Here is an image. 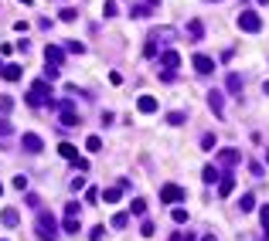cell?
<instances>
[{
	"mask_svg": "<svg viewBox=\"0 0 269 241\" xmlns=\"http://www.w3.org/2000/svg\"><path fill=\"white\" fill-rule=\"evenodd\" d=\"M58 75H61V72H58V68H55V65H48V68H44V78H48V82H55V78H58Z\"/></svg>",
	"mask_w": 269,
	"mask_h": 241,
	"instance_id": "8d00e7d4",
	"label": "cell"
},
{
	"mask_svg": "<svg viewBox=\"0 0 269 241\" xmlns=\"http://www.w3.org/2000/svg\"><path fill=\"white\" fill-rule=\"evenodd\" d=\"M68 51H72V55H82V51H85V44H82V41H68Z\"/></svg>",
	"mask_w": 269,
	"mask_h": 241,
	"instance_id": "e575fe53",
	"label": "cell"
},
{
	"mask_svg": "<svg viewBox=\"0 0 269 241\" xmlns=\"http://www.w3.org/2000/svg\"><path fill=\"white\" fill-rule=\"evenodd\" d=\"M0 241H3V238H0Z\"/></svg>",
	"mask_w": 269,
	"mask_h": 241,
	"instance_id": "db71d44e",
	"label": "cell"
},
{
	"mask_svg": "<svg viewBox=\"0 0 269 241\" xmlns=\"http://www.w3.org/2000/svg\"><path fill=\"white\" fill-rule=\"evenodd\" d=\"M0 75H3L7 82H20V75H24V72H20V65H3V72H0Z\"/></svg>",
	"mask_w": 269,
	"mask_h": 241,
	"instance_id": "4fadbf2b",
	"label": "cell"
},
{
	"mask_svg": "<svg viewBox=\"0 0 269 241\" xmlns=\"http://www.w3.org/2000/svg\"><path fill=\"white\" fill-rule=\"evenodd\" d=\"M102 235H106V224H96V228L89 231V241H102Z\"/></svg>",
	"mask_w": 269,
	"mask_h": 241,
	"instance_id": "83f0119b",
	"label": "cell"
},
{
	"mask_svg": "<svg viewBox=\"0 0 269 241\" xmlns=\"http://www.w3.org/2000/svg\"><path fill=\"white\" fill-rule=\"evenodd\" d=\"M10 109H14V99H10V95H0V112L7 116Z\"/></svg>",
	"mask_w": 269,
	"mask_h": 241,
	"instance_id": "f1b7e54d",
	"label": "cell"
},
{
	"mask_svg": "<svg viewBox=\"0 0 269 241\" xmlns=\"http://www.w3.org/2000/svg\"><path fill=\"white\" fill-rule=\"evenodd\" d=\"M58 153H61L65 160H72V163L78 160V146H72V143H61V146H58Z\"/></svg>",
	"mask_w": 269,
	"mask_h": 241,
	"instance_id": "e0dca14e",
	"label": "cell"
},
{
	"mask_svg": "<svg viewBox=\"0 0 269 241\" xmlns=\"http://www.w3.org/2000/svg\"><path fill=\"white\" fill-rule=\"evenodd\" d=\"M239 207H242V214H249V211H256V197H252V194H242V201H239Z\"/></svg>",
	"mask_w": 269,
	"mask_h": 241,
	"instance_id": "44dd1931",
	"label": "cell"
},
{
	"mask_svg": "<svg viewBox=\"0 0 269 241\" xmlns=\"http://www.w3.org/2000/svg\"><path fill=\"white\" fill-rule=\"evenodd\" d=\"M208 3H218V0H208Z\"/></svg>",
	"mask_w": 269,
	"mask_h": 241,
	"instance_id": "f5cc1de1",
	"label": "cell"
},
{
	"mask_svg": "<svg viewBox=\"0 0 269 241\" xmlns=\"http://www.w3.org/2000/svg\"><path fill=\"white\" fill-rule=\"evenodd\" d=\"M266 163H269V149H266Z\"/></svg>",
	"mask_w": 269,
	"mask_h": 241,
	"instance_id": "681fc988",
	"label": "cell"
},
{
	"mask_svg": "<svg viewBox=\"0 0 269 241\" xmlns=\"http://www.w3.org/2000/svg\"><path fill=\"white\" fill-rule=\"evenodd\" d=\"M20 149H24V153H41V149H44V143H41L38 132H24V139H20Z\"/></svg>",
	"mask_w": 269,
	"mask_h": 241,
	"instance_id": "5b68a950",
	"label": "cell"
},
{
	"mask_svg": "<svg viewBox=\"0 0 269 241\" xmlns=\"http://www.w3.org/2000/svg\"><path fill=\"white\" fill-rule=\"evenodd\" d=\"M143 55H147V58L157 55V41H154V37H147V44H143Z\"/></svg>",
	"mask_w": 269,
	"mask_h": 241,
	"instance_id": "1f68e13d",
	"label": "cell"
},
{
	"mask_svg": "<svg viewBox=\"0 0 269 241\" xmlns=\"http://www.w3.org/2000/svg\"><path fill=\"white\" fill-rule=\"evenodd\" d=\"M191 65H194V72H198V75H212V72H215V61H212L208 55H194Z\"/></svg>",
	"mask_w": 269,
	"mask_h": 241,
	"instance_id": "8992f818",
	"label": "cell"
},
{
	"mask_svg": "<svg viewBox=\"0 0 269 241\" xmlns=\"http://www.w3.org/2000/svg\"><path fill=\"white\" fill-rule=\"evenodd\" d=\"M0 221L7 224V228H14V224L20 221V214H17V211H14V207H7V211H3V214H0Z\"/></svg>",
	"mask_w": 269,
	"mask_h": 241,
	"instance_id": "d6986e66",
	"label": "cell"
},
{
	"mask_svg": "<svg viewBox=\"0 0 269 241\" xmlns=\"http://www.w3.org/2000/svg\"><path fill=\"white\" fill-rule=\"evenodd\" d=\"M181 241H198V238H194L191 231H188V235H181Z\"/></svg>",
	"mask_w": 269,
	"mask_h": 241,
	"instance_id": "7bdbcfd3",
	"label": "cell"
},
{
	"mask_svg": "<svg viewBox=\"0 0 269 241\" xmlns=\"http://www.w3.org/2000/svg\"><path fill=\"white\" fill-rule=\"evenodd\" d=\"M201 149H215V132H205L201 136Z\"/></svg>",
	"mask_w": 269,
	"mask_h": 241,
	"instance_id": "d6a6232c",
	"label": "cell"
},
{
	"mask_svg": "<svg viewBox=\"0 0 269 241\" xmlns=\"http://www.w3.org/2000/svg\"><path fill=\"white\" fill-rule=\"evenodd\" d=\"M208 106H212L215 116H222V112H225V99H222V92H218V89H212V92H208Z\"/></svg>",
	"mask_w": 269,
	"mask_h": 241,
	"instance_id": "9c48e42d",
	"label": "cell"
},
{
	"mask_svg": "<svg viewBox=\"0 0 269 241\" xmlns=\"http://www.w3.org/2000/svg\"><path fill=\"white\" fill-rule=\"evenodd\" d=\"M188 34H191V41H201V37H205V24H201V20H191V24H188Z\"/></svg>",
	"mask_w": 269,
	"mask_h": 241,
	"instance_id": "2e32d148",
	"label": "cell"
},
{
	"mask_svg": "<svg viewBox=\"0 0 269 241\" xmlns=\"http://www.w3.org/2000/svg\"><path fill=\"white\" fill-rule=\"evenodd\" d=\"M119 194H123V187L116 184V187H109V190H102V201H106V204H116V201H119Z\"/></svg>",
	"mask_w": 269,
	"mask_h": 241,
	"instance_id": "ac0fdd59",
	"label": "cell"
},
{
	"mask_svg": "<svg viewBox=\"0 0 269 241\" xmlns=\"http://www.w3.org/2000/svg\"><path fill=\"white\" fill-rule=\"evenodd\" d=\"M143 3H147V7H157V3H160V0H143Z\"/></svg>",
	"mask_w": 269,
	"mask_h": 241,
	"instance_id": "ee69618b",
	"label": "cell"
},
{
	"mask_svg": "<svg viewBox=\"0 0 269 241\" xmlns=\"http://www.w3.org/2000/svg\"><path fill=\"white\" fill-rule=\"evenodd\" d=\"M160 65H164L167 72H174V68L181 65V55H177V51H164V55H160Z\"/></svg>",
	"mask_w": 269,
	"mask_h": 241,
	"instance_id": "7c38bea8",
	"label": "cell"
},
{
	"mask_svg": "<svg viewBox=\"0 0 269 241\" xmlns=\"http://www.w3.org/2000/svg\"><path fill=\"white\" fill-rule=\"evenodd\" d=\"M24 3H27V7H31V3H34V0H24Z\"/></svg>",
	"mask_w": 269,
	"mask_h": 241,
	"instance_id": "c3c4849f",
	"label": "cell"
},
{
	"mask_svg": "<svg viewBox=\"0 0 269 241\" xmlns=\"http://www.w3.org/2000/svg\"><path fill=\"white\" fill-rule=\"evenodd\" d=\"M85 149H89V153H99V149H102V139H99V136H89V139H85Z\"/></svg>",
	"mask_w": 269,
	"mask_h": 241,
	"instance_id": "484cf974",
	"label": "cell"
},
{
	"mask_svg": "<svg viewBox=\"0 0 269 241\" xmlns=\"http://www.w3.org/2000/svg\"><path fill=\"white\" fill-rule=\"evenodd\" d=\"M225 85H229V92L239 95V92H242V75H235V72H232L229 78H225ZM239 99H242V95H239Z\"/></svg>",
	"mask_w": 269,
	"mask_h": 241,
	"instance_id": "5bb4252c",
	"label": "cell"
},
{
	"mask_svg": "<svg viewBox=\"0 0 269 241\" xmlns=\"http://www.w3.org/2000/svg\"><path fill=\"white\" fill-rule=\"evenodd\" d=\"M27 106H51V109H55V99H51V85H48V78H38V82H31Z\"/></svg>",
	"mask_w": 269,
	"mask_h": 241,
	"instance_id": "6da1fadb",
	"label": "cell"
},
{
	"mask_svg": "<svg viewBox=\"0 0 269 241\" xmlns=\"http://www.w3.org/2000/svg\"><path fill=\"white\" fill-rule=\"evenodd\" d=\"M259 3H263V7H269V0H259Z\"/></svg>",
	"mask_w": 269,
	"mask_h": 241,
	"instance_id": "7dc6e473",
	"label": "cell"
},
{
	"mask_svg": "<svg viewBox=\"0 0 269 241\" xmlns=\"http://www.w3.org/2000/svg\"><path fill=\"white\" fill-rule=\"evenodd\" d=\"M184 119H188L184 112H167V122H171V126H184Z\"/></svg>",
	"mask_w": 269,
	"mask_h": 241,
	"instance_id": "4316f807",
	"label": "cell"
},
{
	"mask_svg": "<svg viewBox=\"0 0 269 241\" xmlns=\"http://www.w3.org/2000/svg\"><path fill=\"white\" fill-rule=\"evenodd\" d=\"M0 194H3V184H0Z\"/></svg>",
	"mask_w": 269,
	"mask_h": 241,
	"instance_id": "816d5d0a",
	"label": "cell"
},
{
	"mask_svg": "<svg viewBox=\"0 0 269 241\" xmlns=\"http://www.w3.org/2000/svg\"><path fill=\"white\" fill-rule=\"evenodd\" d=\"M44 61H48V65H61V61H65V51H61V48H58V44H48V48H44Z\"/></svg>",
	"mask_w": 269,
	"mask_h": 241,
	"instance_id": "ba28073f",
	"label": "cell"
},
{
	"mask_svg": "<svg viewBox=\"0 0 269 241\" xmlns=\"http://www.w3.org/2000/svg\"><path fill=\"white\" fill-rule=\"evenodd\" d=\"M239 31H249V34L263 31V17H259L256 10H242V14H239Z\"/></svg>",
	"mask_w": 269,
	"mask_h": 241,
	"instance_id": "3957f363",
	"label": "cell"
},
{
	"mask_svg": "<svg viewBox=\"0 0 269 241\" xmlns=\"http://www.w3.org/2000/svg\"><path fill=\"white\" fill-rule=\"evenodd\" d=\"M14 187H17V190H27V177H24V173H20V177H14Z\"/></svg>",
	"mask_w": 269,
	"mask_h": 241,
	"instance_id": "ab89813d",
	"label": "cell"
},
{
	"mask_svg": "<svg viewBox=\"0 0 269 241\" xmlns=\"http://www.w3.org/2000/svg\"><path fill=\"white\" fill-rule=\"evenodd\" d=\"M171 218H174V224H184V221H188V211H184V207H174Z\"/></svg>",
	"mask_w": 269,
	"mask_h": 241,
	"instance_id": "f546056e",
	"label": "cell"
},
{
	"mask_svg": "<svg viewBox=\"0 0 269 241\" xmlns=\"http://www.w3.org/2000/svg\"><path fill=\"white\" fill-rule=\"evenodd\" d=\"M263 92H266V95H269V78H266V85H263Z\"/></svg>",
	"mask_w": 269,
	"mask_h": 241,
	"instance_id": "bcb514c9",
	"label": "cell"
},
{
	"mask_svg": "<svg viewBox=\"0 0 269 241\" xmlns=\"http://www.w3.org/2000/svg\"><path fill=\"white\" fill-rule=\"evenodd\" d=\"M116 228V231H123V228H126V224H130V214H113V221H109Z\"/></svg>",
	"mask_w": 269,
	"mask_h": 241,
	"instance_id": "603a6c76",
	"label": "cell"
},
{
	"mask_svg": "<svg viewBox=\"0 0 269 241\" xmlns=\"http://www.w3.org/2000/svg\"><path fill=\"white\" fill-rule=\"evenodd\" d=\"M201 180H205V184H215V180H222V173H218V167H212V163H208V167L201 170Z\"/></svg>",
	"mask_w": 269,
	"mask_h": 241,
	"instance_id": "9a60e30c",
	"label": "cell"
},
{
	"mask_svg": "<svg viewBox=\"0 0 269 241\" xmlns=\"http://www.w3.org/2000/svg\"><path fill=\"white\" fill-rule=\"evenodd\" d=\"M201 241H215V235H205V238H201Z\"/></svg>",
	"mask_w": 269,
	"mask_h": 241,
	"instance_id": "f6af8a7d",
	"label": "cell"
},
{
	"mask_svg": "<svg viewBox=\"0 0 269 241\" xmlns=\"http://www.w3.org/2000/svg\"><path fill=\"white\" fill-rule=\"evenodd\" d=\"M160 201H164V204H181V201H184V190L177 184H164L160 187Z\"/></svg>",
	"mask_w": 269,
	"mask_h": 241,
	"instance_id": "277c9868",
	"label": "cell"
},
{
	"mask_svg": "<svg viewBox=\"0 0 269 241\" xmlns=\"http://www.w3.org/2000/svg\"><path fill=\"white\" fill-rule=\"evenodd\" d=\"M130 14H133L136 20H143V17H150V7H147V3H136V7L130 10Z\"/></svg>",
	"mask_w": 269,
	"mask_h": 241,
	"instance_id": "cb8c5ba5",
	"label": "cell"
},
{
	"mask_svg": "<svg viewBox=\"0 0 269 241\" xmlns=\"http://www.w3.org/2000/svg\"><path fill=\"white\" fill-rule=\"evenodd\" d=\"M65 218H78V204H65Z\"/></svg>",
	"mask_w": 269,
	"mask_h": 241,
	"instance_id": "60d3db41",
	"label": "cell"
},
{
	"mask_svg": "<svg viewBox=\"0 0 269 241\" xmlns=\"http://www.w3.org/2000/svg\"><path fill=\"white\" fill-rule=\"evenodd\" d=\"M154 231H157L154 221H143V224H140V235H143V238H154Z\"/></svg>",
	"mask_w": 269,
	"mask_h": 241,
	"instance_id": "4dcf8cb0",
	"label": "cell"
},
{
	"mask_svg": "<svg viewBox=\"0 0 269 241\" xmlns=\"http://www.w3.org/2000/svg\"><path fill=\"white\" fill-rule=\"evenodd\" d=\"M38 241H58V221L48 211H38Z\"/></svg>",
	"mask_w": 269,
	"mask_h": 241,
	"instance_id": "7a4b0ae2",
	"label": "cell"
},
{
	"mask_svg": "<svg viewBox=\"0 0 269 241\" xmlns=\"http://www.w3.org/2000/svg\"><path fill=\"white\" fill-rule=\"evenodd\" d=\"M85 201H92V204L99 201V190H96V187H89V190H85Z\"/></svg>",
	"mask_w": 269,
	"mask_h": 241,
	"instance_id": "b9f144b4",
	"label": "cell"
},
{
	"mask_svg": "<svg viewBox=\"0 0 269 241\" xmlns=\"http://www.w3.org/2000/svg\"><path fill=\"white\" fill-rule=\"evenodd\" d=\"M232 190H235V177H232V173H222V180H218V194L229 197Z\"/></svg>",
	"mask_w": 269,
	"mask_h": 241,
	"instance_id": "8fae6325",
	"label": "cell"
},
{
	"mask_svg": "<svg viewBox=\"0 0 269 241\" xmlns=\"http://www.w3.org/2000/svg\"><path fill=\"white\" fill-rule=\"evenodd\" d=\"M239 160H242V153H239V149H218V163H222V167H235V163H239Z\"/></svg>",
	"mask_w": 269,
	"mask_h": 241,
	"instance_id": "52a82bcc",
	"label": "cell"
},
{
	"mask_svg": "<svg viewBox=\"0 0 269 241\" xmlns=\"http://www.w3.org/2000/svg\"><path fill=\"white\" fill-rule=\"evenodd\" d=\"M0 72H3V61H0Z\"/></svg>",
	"mask_w": 269,
	"mask_h": 241,
	"instance_id": "f907efd6",
	"label": "cell"
},
{
	"mask_svg": "<svg viewBox=\"0 0 269 241\" xmlns=\"http://www.w3.org/2000/svg\"><path fill=\"white\" fill-rule=\"evenodd\" d=\"M249 173H252V177H259V180L266 177V170H263V163H249Z\"/></svg>",
	"mask_w": 269,
	"mask_h": 241,
	"instance_id": "836d02e7",
	"label": "cell"
},
{
	"mask_svg": "<svg viewBox=\"0 0 269 241\" xmlns=\"http://www.w3.org/2000/svg\"><path fill=\"white\" fill-rule=\"evenodd\" d=\"M130 214H136V218H143V214H147V201H143V197H136L133 204H130Z\"/></svg>",
	"mask_w": 269,
	"mask_h": 241,
	"instance_id": "ffe728a7",
	"label": "cell"
},
{
	"mask_svg": "<svg viewBox=\"0 0 269 241\" xmlns=\"http://www.w3.org/2000/svg\"><path fill=\"white\" fill-rule=\"evenodd\" d=\"M61 231H65V235H78V218H65Z\"/></svg>",
	"mask_w": 269,
	"mask_h": 241,
	"instance_id": "7402d4cb",
	"label": "cell"
},
{
	"mask_svg": "<svg viewBox=\"0 0 269 241\" xmlns=\"http://www.w3.org/2000/svg\"><path fill=\"white\" fill-rule=\"evenodd\" d=\"M10 132H14V126H10L7 119H0V136H10Z\"/></svg>",
	"mask_w": 269,
	"mask_h": 241,
	"instance_id": "74e56055",
	"label": "cell"
},
{
	"mask_svg": "<svg viewBox=\"0 0 269 241\" xmlns=\"http://www.w3.org/2000/svg\"><path fill=\"white\" fill-rule=\"evenodd\" d=\"M102 14H106V17H116V0H106V7H102Z\"/></svg>",
	"mask_w": 269,
	"mask_h": 241,
	"instance_id": "d590c367",
	"label": "cell"
},
{
	"mask_svg": "<svg viewBox=\"0 0 269 241\" xmlns=\"http://www.w3.org/2000/svg\"><path fill=\"white\" fill-rule=\"evenodd\" d=\"M136 109L143 112V116H150V112H157V99L154 95H140L136 99Z\"/></svg>",
	"mask_w": 269,
	"mask_h": 241,
	"instance_id": "30bf717a",
	"label": "cell"
},
{
	"mask_svg": "<svg viewBox=\"0 0 269 241\" xmlns=\"http://www.w3.org/2000/svg\"><path fill=\"white\" fill-rule=\"evenodd\" d=\"M78 17V10H72V7H65V10H61V20H75Z\"/></svg>",
	"mask_w": 269,
	"mask_h": 241,
	"instance_id": "f35d334b",
	"label": "cell"
},
{
	"mask_svg": "<svg viewBox=\"0 0 269 241\" xmlns=\"http://www.w3.org/2000/svg\"><path fill=\"white\" fill-rule=\"evenodd\" d=\"M259 218H263V228H266V231H263V238L269 241V204H263V211H259Z\"/></svg>",
	"mask_w": 269,
	"mask_h": 241,
	"instance_id": "d4e9b609",
	"label": "cell"
}]
</instances>
